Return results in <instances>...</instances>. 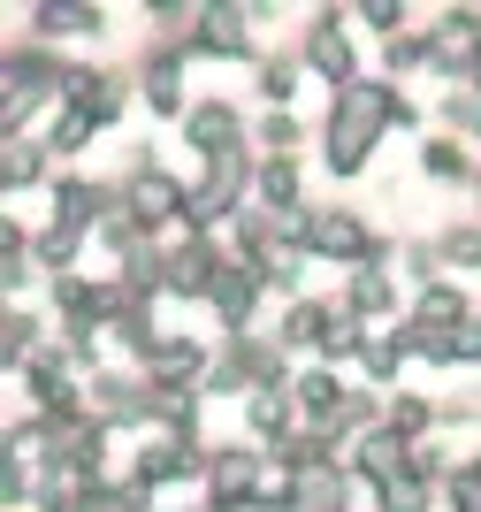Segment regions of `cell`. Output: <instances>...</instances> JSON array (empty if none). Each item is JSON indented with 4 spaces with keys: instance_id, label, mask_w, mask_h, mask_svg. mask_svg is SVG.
<instances>
[]
</instances>
